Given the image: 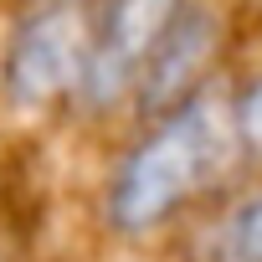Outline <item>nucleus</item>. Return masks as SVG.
<instances>
[{
    "label": "nucleus",
    "instance_id": "f257e3e1",
    "mask_svg": "<svg viewBox=\"0 0 262 262\" xmlns=\"http://www.w3.org/2000/svg\"><path fill=\"white\" fill-rule=\"evenodd\" d=\"M231 139V98L211 82L190 93L175 113L155 118L149 134L128 149L108 180V226L123 236H144L170 221L206 180L221 175Z\"/></svg>",
    "mask_w": 262,
    "mask_h": 262
},
{
    "label": "nucleus",
    "instance_id": "f03ea898",
    "mask_svg": "<svg viewBox=\"0 0 262 262\" xmlns=\"http://www.w3.org/2000/svg\"><path fill=\"white\" fill-rule=\"evenodd\" d=\"M98 21H103L98 0H41L16 26L6 62H0L6 98L16 108H47L57 98H72L93 57Z\"/></svg>",
    "mask_w": 262,
    "mask_h": 262
},
{
    "label": "nucleus",
    "instance_id": "7ed1b4c3",
    "mask_svg": "<svg viewBox=\"0 0 262 262\" xmlns=\"http://www.w3.org/2000/svg\"><path fill=\"white\" fill-rule=\"evenodd\" d=\"M180 11H185V0H108L103 21H98L93 57H88V72L72 93L77 108L82 113H113L139 88L149 57L160 52V41L180 21Z\"/></svg>",
    "mask_w": 262,
    "mask_h": 262
},
{
    "label": "nucleus",
    "instance_id": "20e7f679",
    "mask_svg": "<svg viewBox=\"0 0 262 262\" xmlns=\"http://www.w3.org/2000/svg\"><path fill=\"white\" fill-rule=\"evenodd\" d=\"M216 36H221V21L211 6H190L185 0V11L180 21L165 31L160 52L149 57L139 88H134V103L144 118H165L175 113L190 93L206 88V72H211V57H216Z\"/></svg>",
    "mask_w": 262,
    "mask_h": 262
},
{
    "label": "nucleus",
    "instance_id": "39448f33",
    "mask_svg": "<svg viewBox=\"0 0 262 262\" xmlns=\"http://www.w3.org/2000/svg\"><path fill=\"white\" fill-rule=\"evenodd\" d=\"M221 262H262V190H247L221 221Z\"/></svg>",
    "mask_w": 262,
    "mask_h": 262
},
{
    "label": "nucleus",
    "instance_id": "423d86ee",
    "mask_svg": "<svg viewBox=\"0 0 262 262\" xmlns=\"http://www.w3.org/2000/svg\"><path fill=\"white\" fill-rule=\"evenodd\" d=\"M231 139L247 160H262V72L231 93Z\"/></svg>",
    "mask_w": 262,
    "mask_h": 262
}]
</instances>
